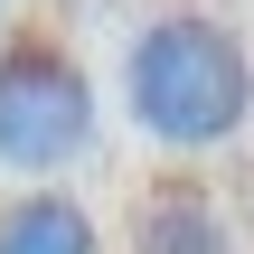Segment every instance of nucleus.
I'll return each mask as SVG.
<instances>
[{"label": "nucleus", "mask_w": 254, "mask_h": 254, "mask_svg": "<svg viewBox=\"0 0 254 254\" xmlns=\"http://www.w3.org/2000/svg\"><path fill=\"white\" fill-rule=\"evenodd\" d=\"M94 151V75L57 28L0 38V170L57 179Z\"/></svg>", "instance_id": "nucleus-2"}, {"label": "nucleus", "mask_w": 254, "mask_h": 254, "mask_svg": "<svg viewBox=\"0 0 254 254\" xmlns=\"http://www.w3.org/2000/svg\"><path fill=\"white\" fill-rule=\"evenodd\" d=\"M0 254H104L94 236V207L66 198V189H19L0 207Z\"/></svg>", "instance_id": "nucleus-4"}, {"label": "nucleus", "mask_w": 254, "mask_h": 254, "mask_svg": "<svg viewBox=\"0 0 254 254\" xmlns=\"http://www.w3.org/2000/svg\"><path fill=\"white\" fill-rule=\"evenodd\" d=\"M132 254H236V236H226V217L198 179H160L132 207Z\"/></svg>", "instance_id": "nucleus-3"}, {"label": "nucleus", "mask_w": 254, "mask_h": 254, "mask_svg": "<svg viewBox=\"0 0 254 254\" xmlns=\"http://www.w3.org/2000/svg\"><path fill=\"white\" fill-rule=\"evenodd\" d=\"M123 113L160 141V151H217L236 141L254 113V57L226 19L170 9L132 38L123 57Z\"/></svg>", "instance_id": "nucleus-1"}]
</instances>
